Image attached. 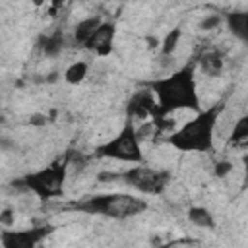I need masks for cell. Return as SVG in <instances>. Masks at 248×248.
I'll list each match as a JSON object with an SVG mask.
<instances>
[{
  "label": "cell",
  "instance_id": "6",
  "mask_svg": "<svg viewBox=\"0 0 248 248\" xmlns=\"http://www.w3.org/2000/svg\"><path fill=\"white\" fill-rule=\"evenodd\" d=\"M103 180H112V178H120L124 182H128L132 188L143 192V194H161L169 182V172L165 170H155L143 165H138L122 174H101Z\"/></svg>",
  "mask_w": 248,
  "mask_h": 248
},
{
  "label": "cell",
  "instance_id": "15",
  "mask_svg": "<svg viewBox=\"0 0 248 248\" xmlns=\"http://www.w3.org/2000/svg\"><path fill=\"white\" fill-rule=\"evenodd\" d=\"M231 143L248 147V114L236 120L234 128L231 132Z\"/></svg>",
  "mask_w": 248,
  "mask_h": 248
},
{
  "label": "cell",
  "instance_id": "20",
  "mask_svg": "<svg viewBox=\"0 0 248 248\" xmlns=\"http://www.w3.org/2000/svg\"><path fill=\"white\" fill-rule=\"evenodd\" d=\"M64 4H66V0H52L50 2V8H48V16L50 17H56V14L62 10Z\"/></svg>",
  "mask_w": 248,
  "mask_h": 248
},
{
  "label": "cell",
  "instance_id": "22",
  "mask_svg": "<svg viewBox=\"0 0 248 248\" xmlns=\"http://www.w3.org/2000/svg\"><path fill=\"white\" fill-rule=\"evenodd\" d=\"M29 124L31 126H45L46 124V116L45 114H31L29 116Z\"/></svg>",
  "mask_w": 248,
  "mask_h": 248
},
{
  "label": "cell",
  "instance_id": "12",
  "mask_svg": "<svg viewBox=\"0 0 248 248\" xmlns=\"http://www.w3.org/2000/svg\"><path fill=\"white\" fill-rule=\"evenodd\" d=\"M200 66H202V72L207 74V76H219L221 70H223V54L217 52V50H211V52H205L202 54L200 58Z\"/></svg>",
  "mask_w": 248,
  "mask_h": 248
},
{
  "label": "cell",
  "instance_id": "10",
  "mask_svg": "<svg viewBox=\"0 0 248 248\" xmlns=\"http://www.w3.org/2000/svg\"><path fill=\"white\" fill-rule=\"evenodd\" d=\"M227 27L229 31L248 45V10L244 12H231L227 16Z\"/></svg>",
  "mask_w": 248,
  "mask_h": 248
},
{
  "label": "cell",
  "instance_id": "9",
  "mask_svg": "<svg viewBox=\"0 0 248 248\" xmlns=\"http://www.w3.org/2000/svg\"><path fill=\"white\" fill-rule=\"evenodd\" d=\"M114 35H116V27L112 21H103L95 33L89 37V41L83 45L85 48L97 52L99 56H107L110 50H112V41H114Z\"/></svg>",
  "mask_w": 248,
  "mask_h": 248
},
{
  "label": "cell",
  "instance_id": "3",
  "mask_svg": "<svg viewBox=\"0 0 248 248\" xmlns=\"http://www.w3.org/2000/svg\"><path fill=\"white\" fill-rule=\"evenodd\" d=\"M79 211L89 215H105L112 219H128L147 209V202L130 194H101L87 198L76 205Z\"/></svg>",
  "mask_w": 248,
  "mask_h": 248
},
{
  "label": "cell",
  "instance_id": "19",
  "mask_svg": "<svg viewBox=\"0 0 248 248\" xmlns=\"http://www.w3.org/2000/svg\"><path fill=\"white\" fill-rule=\"evenodd\" d=\"M221 16H207V17H203L202 19V23H200V27L203 29V31H211V29H217L219 25H221Z\"/></svg>",
  "mask_w": 248,
  "mask_h": 248
},
{
  "label": "cell",
  "instance_id": "14",
  "mask_svg": "<svg viewBox=\"0 0 248 248\" xmlns=\"http://www.w3.org/2000/svg\"><path fill=\"white\" fill-rule=\"evenodd\" d=\"M188 219H190V223H194L196 227H202V229H211L215 225L211 213L205 207H190L188 209Z\"/></svg>",
  "mask_w": 248,
  "mask_h": 248
},
{
  "label": "cell",
  "instance_id": "17",
  "mask_svg": "<svg viewBox=\"0 0 248 248\" xmlns=\"http://www.w3.org/2000/svg\"><path fill=\"white\" fill-rule=\"evenodd\" d=\"M180 29L178 27H174V29H170L167 35H165V39H163V43H161V54L163 56H170L172 52H174V48H176V45H178V41H180Z\"/></svg>",
  "mask_w": 248,
  "mask_h": 248
},
{
  "label": "cell",
  "instance_id": "2",
  "mask_svg": "<svg viewBox=\"0 0 248 248\" xmlns=\"http://www.w3.org/2000/svg\"><path fill=\"white\" fill-rule=\"evenodd\" d=\"M223 108L225 103L219 101L205 110H198V114L190 122L180 126L176 132H172L167 141L178 151H196V153L209 151L213 145V132Z\"/></svg>",
  "mask_w": 248,
  "mask_h": 248
},
{
  "label": "cell",
  "instance_id": "8",
  "mask_svg": "<svg viewBox=\"0 0 248 248\" xmlns=\"http://www.w3.org/2000/svg\"><path fill=\"white\" fill-rule=\"evenodd\" d=\"M48 232H50V227H33L29 231L2 232V246H6V248H33Z\"/></svg>",
  "mask_w": 248,
  "mask_h": 248
},
{
  "label": "cell",
  "instance_id": "5",
  "mask_svg": "<svg viewBox=\"0 0 248 248\" xmlns=\"http://www.w3.org/2000/svg\"><path fill=\"white\" fill-rule=\"evenodd\" d=\"M23 184L27 190L35 192L41 200H50L62 194L64 188V180H66V165L64 163H54L43 170L25 174Z\"/></svg>",
  "mask_w": 248,
  "mask_h": 248
},
{
  "label": "cell",
  "instance_id": "1",
  "mask_svg": "<svg viewBox=\"0 0 248 248\" xmlns=\"http://www.w3.org/2000/svg\"><path fill=\"white\" fill-rule=\"evenodd\" d=\"M149 87L157 97L161 118L169 116L172 110L178 108L200 110V97L196 91V78L192 64L176 70L169 78L151 81Z\"/></svg>",
  "mask_w": 248,
  "mask_h": 248
},
{
  "label": "cell",
  "instance_id": "18",
  "mask_svg": "<svg viewBox=\"0 0 248 248\" xmlns=\"http://www.w3.org/2000/svg\"><path fill=\"white\" fill-rule=\"evenodd\" d=\"M231 170H232V163H231V161H217L215 167H213V174H215L217 178L227 176Z\"/></svg>",
  "mask_w": 248,
  "mask_h": 248
},
{
  "label": "cell",
  "instance_id": "7",
  "mask_svg": "<svg viewBox=\"0 0 248 248\" xmlns=\"http://www.w3.org/2000/svg\"><path fill=\"white\" fill-rule=\"evenodd\" d=\"M126 112H128L130 118H140V120L145 118V116H151L153 120L161 118L159 103H155V93L151 91V87L134 93L132 99L126 105Z\"/></svg>",
  "mask_w": 248,
  "mask_h": 248
},
{
  "label": "cell",
  "instance_id": "11",
  "mask_svg": "<svg viewBox=\"0 0 248 248\" xmlns=\"http://www.w3.org/2000/svg\"><path fill=\"white\" fill-rule=\"evenodd\" d=\"M101 23H103V21H101L99 16H91V17L81 19V21L76 25V29H74V39H76L79 45H85V43L89 41V37L95 33V29H97Z\"/></svg>",
  "mask_w": 248,
  "mask_h": 248
},
{
  "label": "cell",
  "instance_id": "23",
  "mask_svg": "<svg viewBox=\"0 0 248 248\" xmlns=\"http://www.w3.org/2000/svg\"><path fill=\"white\" fill-rule=\"evenodd\" d=\"M242 165H244V172H246V180H248V153L242 155Z\"/></svg>",
  "mask_w": 248,
  "mask_h": 248
},
{
  "label": "cell",
  "instance_id": "16",
  "mask_svg": "<svg viewBox=\"0 0 248 248\" xmlns=\"http://www.w3.org/2000/svg\"><path fill=\"white\" fill-rule=\"evenodd\" d=\"M87 70H89V66H87L85 62H74V64H70V66L66 68L64 79H66L68 83H72V85H78V83H81L83 78L87 76Z\"/></svg>",
  "mask_w": 248,
  "mask_h": 248
},
{
  "label": "cell",
  "instance_id": "4",
  "mask_svg": "<svg viewBox=\"0 0 248 248\" xmlns=\"http://www.w3.org/2000/svg\"><path fill=\"white\" fill-rule=\"evenodd\" d=\"M95 155L124 161V163H141L143 153L140 147V134H138L136 126L132 124V120H128L124 124V128L116 134L114 140L95 147Z\"/></svg>",
  "mask_w": 248,
  "mask_h": 248
},
{
  "label": "cell",
  "instance_id": "21",
  "mask_svg": "<svg viewBox=\"0 0 248 248\" xmlns=\"http://www.w3.org/2000/svg\"><path fill=\"white\" fill-rule=\"evenodd\" d=\"M12 217H14V213H12V209H8V207H6V209H2V213H0V223H2L4 227H8V225H12V221H14Z\"/></svg>",
  "mask_w": 248,
  "mask_h": 248
},
{
  "label": "cell",
  "instance_id": "13",
  "mask_svg": "<svg viewBox=\"0 0 248 248\" xmlns=\"http://www.w3.org/2000/svg\"><path fill=\"white\" fill-rule=\"evenodd\" d=\"M64 37L60 33H54V35H46V37H41V48L46 56H58L64 48Z\"/></svg>",
  "mask_w": 248,
  "mask_h": 248
},
{
  "label": "cell",
  "instance_id": "24",
  "mask_svg": "<svg viewBox=\"0 0 248 248\" xmlns=\"http://www.w3.org/2000/svg\"><path fill=\"white\" fill-rule=\"evenodd\" d=\"M41 2H43V0H35V4H37V6H39V4H41Z\"/></svg>",
  "mask_w": 248,
  "mask_h": 248
}]
</instances>
